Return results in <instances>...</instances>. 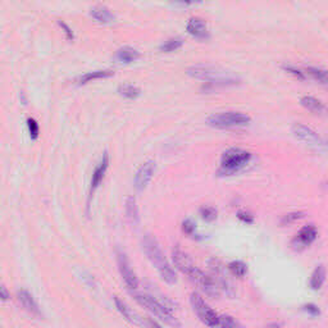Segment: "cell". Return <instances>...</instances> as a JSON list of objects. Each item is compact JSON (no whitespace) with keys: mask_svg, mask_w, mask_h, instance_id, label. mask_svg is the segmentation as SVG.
<instances>
[{"mask_svg":"<svg viewBox=\"0 0 328 328\" xmlns=\"http://www.w3.org/2000/svg\"><path fill=\"white\" fill-rule=\"evenodd\" d=\"M182 45H183V39L182 37H172V39H168L165 43L162 44L159 49L163 53H172V51L181 49Z\"/></svg>","mask_w":328,"mask_h":328,"instance_id":"26","label":"cell"},{"mask_svg":"<svg viewBox=\"0 0 328 328\" xmlns=\"http://www.w3.org/2000/svg\"><path fill=\"white\" fill-rule=\"evenodd\" d=\"M117 263H118V269H119V273H121L122 279H123V281H125L126 286H127L130 290L137 289V287H139V279H137V277H136V273L131 268V264H130V262H129V258H127V255H126L125 253L118 251Z\"/></svg>","mask_w":328,"mask_h":328,"instance_id":"12","label":"cell"},{"mask_svg":"<svg viewBox=\"0 0 328 328\" xmlns=\"http://www.w3.org/2000/svg\"><path fill=\"white\" fill-rule=\"evenodd\" d=\"M217 209L213 207H203L200 208V215L203 218L204 221L207 222H213L217 219Z\"/></svg>","mask_w":328,"mask_h":328,"instance_id":"30","label":"cell"},{"mask_svg":"<svg viewBox=\"0 0 328 328\" xmlns=\"http://www.w3.org/2000/svg\"><path fill=\"white\" fill-rule=\"evenodd\" d=\"M250 122H251V118L240 112H223V113L213 115L208 118V125L219 130L245 127Z\"/></svg>","mask_w":328,"mask_h":328,"instance_id":"5","label":"cell"},{"mask_svg":"<svg viewBox=\"0 0 328 328\" xmlns=\"http://www.w3.org/2000/svg\"><path fill=\"white\" fill-rule=\"evenodd\" d=\"M291 130H293L294 136L297 140H300L301 143H304L312 149L317 150V151L326 153V150H327L326 141L313 129L303 125V123H294Z\"/></svg>","mask_w":328,"mask_h":328,"instance_id":"6","label":"cell"},{"mask_svg":"<svg viewBox=\"0 0 328 328\" xmlns=\"http://www.w3.org/2000/svg\"><path fill=\"white\" fill-rule=\"evenodd\" d=\"M154 172H155V163L153 161H148L144 163L135 176V187L139 191L147 189L149 182L153 179Z\"/></svg>","mask_w":328,"mask_h":328,"instance_id":"14","label":"cell"},{"mask_svg":"<svg viewBox=\"0 0 328 328\" xmlns=\"http://www.w3.org/2000/svg\"><path fill=\"white\" fill-rule=\"evenodd\" d=\"M27 127H29V132H30V136H31V139L33 140L37 139V137H39V133H40V126H39V123L36 122V119H33V118H29V119H27Z\"/></svg>","mask_w":328,"mask_h":328,"instance_id":"32","label":"cell"},{"mask_svg":"<svg viewBox=\"0 0 328 328\" xmlns=\"http://www.w3.org/2000/svg\"><path fill=\"white\" fill-rule=\"evenodd\" d=\"M186 30L190 35L197 40H208L209 39V30H208L207 22L204 21L203 18L193 17L190 18Z\"/></svg>","mask_w":328,"mask_h":328,"instance_id":"15","label":"cell"},{"mask_svg":"<svg viewBox=\"0 0 328 328\" xmlns=\"http://www.w3.org/2000/svg\"><path fill=\"white\" fill-rule=\"evenodd\" d=\"M318 237V230L314 225L304 226L303 229L300 230L296 236L291 241V246L293 249L296 251H301V250L307 249L308 246H311L312 244L315 241Z\"/></svg>","mask_w":328,"mask_h":328,"instance_id":"11","label":"cell"},{"mask_svg":"<svg viewBox=\"0 0 328 328\" xmlns=\"http://www.w3.org/2000/svg\"><path fill=\"white\" fill-rule=\"evenodd\" d=\"M303 311L307 312L308 314H311L312 317H317L321 314V311H319V308L317 305H314V304H307V305H304Z\"/></svg>","mask_w":328,"mask_h":328,"instance_id":"36","label":"cell"},{"mask_svg":"<svg viewBox=\"0 0 328 328\" xmlns=\"http://www.w3.org/2000/svg\"><path fill=\"white\" fill-rule=\"evenodd\" d=\"M282 69L287 72V73H290V75H293L295 79L300 80V81H305V80H307V75H305V72H303L300 68L295 67V66L283 65L282 66Z\"/></svg>","mask_w":328,"mask_h":328,"instance_id":"28","label":"cell"},{"mask_svg":"<svg viewBox=\"0 0 328 328\" xmlns=\"http://www.w3.org/2000/svg\"><path fill=\"white\" fill-rule=\"evenodd\" d=\"M90 16L95 21L99 22V23H103V25H111V23L115 21V13L105 5H95V7H93L91 11H90Z\"/></svg>","mask_w":328,"mask_h":328,"instance_id":"18","label":"cell"},{"mask_svg":"<svg viewBox=\"0 0 328 328\" xmlns=\"http://www.w3.org/2000/svg\"><path fill=\"white\" fill-rule=\"evenodd\" d=\"M209 268H211V276L218 285L219 290L226 293V295L232 297L235 296V289L232 282L230 281L229 275L226 272V267L221 261H218L215 258L209 261Z\"/></svg>","mask_w":328,"mask_h":328,"instance_id":"8","label":"cell"},{"mask_svg":"<svg viewBox=\"0 0 328 328\" xmlns=\"http://www.w3.org/2000/svg\"><path fill=\"white\" fill-rule=\"evenodd\" d=\"M181 3L183 4H187V5H191V4H197V3H200L201 0H180Z\"/></svg>","mask_w":328,"mask_h":328,"instance_id":"38","label":"cell"},{"mask_svg":"<svg viewBox=\"0 0 328 328\" xmlns=\"http://www.w3.org/2000/svg\"><path fill=\"white\" fill-rule=\"evenodd\" d=\"M325 281H326V268L323 264H321V265H318V267L313 271V273H312L309 285H311L312 290H319L322 286H323Z\"/></svg>","mask_w":328,"mask_h":328,"instance_id":"21","label":"cell"},{"mask_svg":"<svg viewBox=\"0 0 328 328\" xmlns=\"http://www.w3.org/2000/svg\"><path fill=\"white\" fill-rule=\"evenodd\" d=\"M133 297L141 307L154 314L158 319L163 321L165 325L172 327H181V323L172 314V308L169 307V301L167 299H164L163 301L149 294H133Z\"/></svg>","mask_w":328,"mask_h":328,"instance_id":"3","label":"cell"},{"mask_svg":"<svg viewBox=\"0 0 328 328\" xmlns=\"http://www.w3.org/2000/svg\"><path fill=\"white\" fill-rule=\"evenodd\" d=\"M251 153L240 148H231L222 154L218 169L219 176H233L241 172L251 161Z\"/></svg>","mask_w":328,"mask_h":328,"instance_id":"4","label":"cell"},{"mask_svg":"<svg viewBox=\"0 0 328 328\" xmlns=\"http://www.w3.org/2000/svg\"><path fill=\"white\" fill-rule=\"evenodd\" d=\"M0 299L1 300L9 299V291H8L7 287H4L3 285H0Z\"/></svg>","mask_w":328,"mask_h":328,"instance_id":"37","label":"cell"},{"mask_svg":"<svg viewBox=\"0 0 328 328\" xmlns=\"http://www.w3.org/2000/svg\"><path fill=\"white\" fill-rule=\"evenodd\" d=\"M58 25H59V27H61L63 31H65L66 33V37H67V40H69V41H72V40L75 39V35H73V31L71 30V27L66 23V22L63 21H58Z\"/></svg>","mask_w":328,"mask_h":328,"instance_id":"35","label":"cell"},{"mask_svg":"<svg viewBox=\"0 0 328 328\" xmlns=\"http://www.w3.org/2000/svg\"><path fill=\"white\" fill-rule=\"evenodd\" d=\"M190 279L194 283H197L201 289V291L205 295L209 296V297H212V299L219 297V295H221V290H219L218 285L213 279V277L211 275H207L205 272H203L199 268H197V271L194 272V275L190 277Z\"/></svg>","mask_w":328,"mask_h":328,"instance_id":"10","label":"cell"},{"mask_svg":"<svg viewBox=\"0 0 328 328\" xmlns=\"http://www.w3.org/2000/svg\"><path fill=\"white\" fill-rule=\"evenodd\" d=\"M17 299L18 301L22 304V307L25 308L29 313L33 314V315H40V308L36 303V300L33 299V294L27 291L25 289H21L17 291Z\"/></svg>","mask_w":328,"mask_h":328,"instance_id":"17","label":"cell"},{"mask_svg":"<svg viewBox=\"0 0 328 328\" xmlns=\"http://www.w3.org/2000/svg\"><path fill=\"white\" fill-rule=\"evenodd\" d=\"M300 103L305 109L313 112V113H323L326 109L321 100L315 99L313 97H303L300 100Z\"/></svg>","mask_w":328,"mask_h":328,"instance_id":"23","label":"cell"},{"mask_svg":"<svg viewBox=\"0 0 328 328\" xmlns=\"http://www.w3.org/2000/svg\"><path fill=\"white\" fill-rule=\"evenodd\" d=\"M113 75H115V72L111 71V69H100V71L87 72V73L82 75L81 77L77 80V83H79V85H86V83L97 81V80L109 79V77H112Z\"/></svg>","mask_w":328,"mask_h":328,"instance_id":"20","label":"cell"},{"mask_svg":"<svg viewBox=\"0 0 328 328\" xmlns=\"http://www.w3.org/2000/svg\"><path fill=\"white\" fill-rule=\"evenodd\" d=\"M304 215H305V213H304V212H293V213L286 214V215H283V217H282L281 226L291 225V223H294V222L299 221V219L304 218Z\"/></svg>","mask_w":328,"mask_h":328,"instance_id":"31","label":"cell"},{"mask_svg":"<svg viewBox=\"0 0 328 328\" xmlns=\"http://www.w3.org/2000/svg\"><path fill=\"white\" fill-rule=\"evenodd\" d=\"M237 218H239L240 221L247 223V225H253L254 223V215L251 213H249V212L245 211L239 212V213H237Z\"/></svg>","mask_w":328,"mask_h":328,"instance_id":"34","label":"cell"},{"mask_svg":"<svg viewBox=\"0 0 328 328\" xmlns=\"http://www.w3.org/2000/svg\"><path fill=\"white\" fill-rule=\"evenodd\" d=\"M126 215L129 218V221L133 225L139 222V207L136 203V199L133 197H129L126 199Z\"/></svg>","mask_w":328,"mask_h":328,"instance_id":"22","label":"cell"},{"mask_svg":"<svg viewBox=\"0 0 328 328\" xmlns=\"http://www.w3.org/2000/svg\"><path fill=\"white\" fill-rule=\"evenodd\" d=\"M218 327L233 328V327H241V325L236 321L235 318L230 317V315H219V318H218Z\"/></svg>","mask_w":328,"mask_h":328,"instance_id":"29","label":"cell"},{"mask_svg":"<svg viewBox=\"0 0 328 328\" xmlns=\"http://www.w3.org/2000/svg\"><path fill=\"white\" fill-rule=\"evenodd\" d=\"M187 75L193 79L205 81L207 86L205 90L217 89V87H227V86H236L240 83V79L232 72L223 69L217 66L211 65H197L187 69Z\"/></svg>","mask_w":328,"mask_h":328,"instance_id":"1","label":"cell"},{"mask_svg":"<svg viewBox=\"0 0 328 328\" xmlns=\"http://www.w3.org/2000/svg\"><path fill=\"white\" fill-rule=\"evenodd\" d=\"M172 261L177 267V269L181 271L183 275L189 276V279L194 275V272L197 271V265L194 264L191 258L185 251H182L180 246H175L172 250Z\"/></svg>","mask_w":328,"mask_h":328,"instance_id":"13","label":"cell"},{"mask_svg":"<svg viewBox=\"0 0 328 328\" xmlns=\"http://www.w3.org/2000/svg\"><path fill=\"white\" fill-rule=\"evenodd\" d=\"M143 249L147 254V257L149 258V261L153 263V265L157 268V271L159 272L162 279L164 281L173 285L177 282V275H176L175 269L171 267V264L168 263L167 258L162 251L161 246L158 244V241L150 235H147L143 240Z\"/></svg>","mask_w":328,"mask_h":328,"instance_id":"2","label":"cell"},{"mask_svg":"<svg viewBox=\"0 0 328 328\" xmlns=\"http://www.w3.org/2000/svg\"><path fill=\"white\" fill-rule=\"evenodd\" d=\"M140 58V53L131 47H123L115 53V61L123 65H130L132 62L137 61Z\"/></svg>","mask_w":328,"mask_h":328,"instance_id":"19","label":"cell"},{"mask_svg":"<svg viewBox=\"0 0 328 328\" xmlns=\"http://www.w3.org/2000/svg\"><path fill=\"white\" fill-rule=\"evenodd\" d=\"M115 308L118 309V312H119V313L123 315V318H125L126 321L130 322L131 325L140 326V327H154V326L159 327L158 323L150 321L149 318H144L143 315H140L137 312L131 309V308H130L129 305L123 301V300H121L119 297H117V296H115Z\"/></svg>","mask_w":328,"mask_h":328,"instance_id":"9","label":"cell"},{"mask_svg":"<svg viewBox=\"0 0 328 328\" xmlns=\"http://www.w3.org/2000/svg\"><path fill=\"white\" fill-rule=\"evenodd\" d=\"M305 75H309L313 80L318 81L322 85H327V71L326 69H322V68H315V67H307L305 69Z\"/></svg>","mask_w":328,"mask_h":328,"instance_id":"24","label":"cell"},{"mask_svg":"<svg viewBox=\"0 0 328 328\" xmlns=\"http://www.w3.org/2000/svg\"><path fill=\"white\" fill-rule=\"evenodd\" d=\"M108 167H109V154L104 153L103 159L100 161L98 164V167L95 168V171L93 173V179H91V187H90V195H93L95 193V190L100 186V183L103 182L104 176L107 173Z\"/></svg>","mask_w":328,"mask_h":328,"instance_id":"16","label":"cell"},{"mask_svg":"<svg viewBox=\"0 0 328 328\" xmlns=\"http://www.w3.org/2000/svg\"><path fill=\"white\" fill-rule=\"evenodd\" d=\"M118 93L126 99H137L141 95V90L133 85H121L118 87Z\"/></svg>","mask_w":328,"mask_h":328,"instance_id":"25","label":"cell"},{"mask_svg":"<svg viewBox=\"0 0 328 328\" xmlns=\"http://www.w3.org/2000/svg\"><path fill=\"white\" fill-rule=\"evenodd\" d=\"M182 231L185 232L186 235L194 236L195 235V231H197V226L194 223L191 219H185L182 222Z\"/></svg>","mask_w":328,"mask_h":328,"instance_id":"33","label":"cell"},{"mask_svg":"<svg viewBox=\"0 0 328 328\" xmlns=\"http://www.w3.org/2000/svg\"><path fill=\"white\" fill-rule=\"evenodd\" d=\"M227 268H229V272L232 276L239 277V279L245 277V275L247 273V267H246V264L241 261L231 262V263L227 265Z\"/></svg>","mask_w":328,"mask_h":328,"instance_id":"27","label":"cell"},{"mask_svg":"<svg viewBox=\"0 0 328 328\" xmlns=\"http://www.w3.org/2000/svg\"><path fill=\"white\" fill-rule=\"evenodd\" d=\"M190 303L194 312L197 313L199 319L208 327H218V315L204 301L203 296L199 293H193L190 295Z\"/></svg>","mask_w":328,"mask_h":328,"instance_id":"7","label":"cell"}]
</instances>
